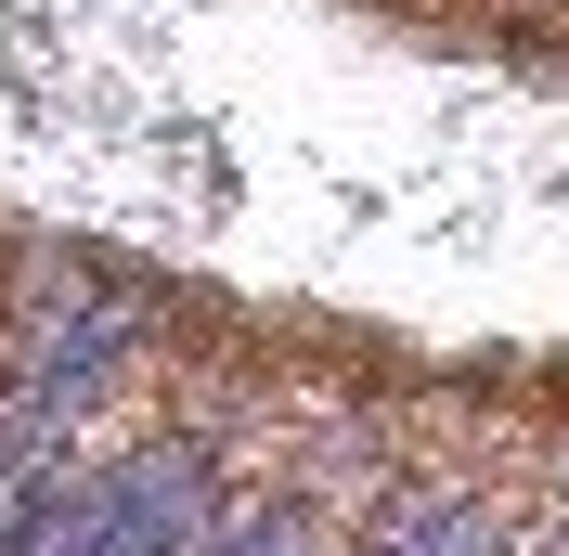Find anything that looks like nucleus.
<instances>
[{
	"label": "nucleus",
	"instance_id": "obj_3",
	"mask_svg": "<svg viewBox=\"0 0 569 556\" xmlns=\"http://www.w3.org/2000/svg\"><path fill=\"white\" fill-rule=\"evenodd\" d=\"M362 556H505V518L479 492H415V505H389V530Z\"/></svg>",
	"mask_w": 569,
	"mask_h": 556
},
{
	"label": "nucleus",
	"instance_id": "obj_4",
	"mask_svg": "<svg viewBox=\"0 0 569 556\" xmlns=\"http://www.w3.org/2000/svg\"><path fill=\"white\" fill-rule=\"evenodd\" d=\"M208 556H337V530L311 518V505H247V518H220Z\"/></svg>",
	"mask_w": 569,
	"mask_h": 556
},
{
	"label": "nucleus",
	"instance_id": "obj_2",
	"mask_svg": "<svg viewBox=\"0 0 569 556\" xmlns=\"http://www.w3.org/2000/svg\"><path fill=\"white\" fill-rule=\"evenodd\" d=\"M13 337H27V401H52V415L78 427V415H91V401L117 388V363L142 349V298L91 285L78 259H66V272L39 259V311L13 324Z\"/></svg>",
	"mask_w": 569,
	"mask_h": 556
},
{
	"label": "nucleus",
	"instance_id": "obj_1",
	"mask_svg": "<svg viewBox=\"0 0 569 556\" xmlns=\"http://www.w3.org/2000/svg\"><path fill=\"white\" fill-rule=\"evenodd\" d=\"M208 530H220L208 440H130L117 466L39 492L13 556H208Z\"/></svg>",
	"mask_w": 569,
	"mask_h": 556
}]
</instances>
